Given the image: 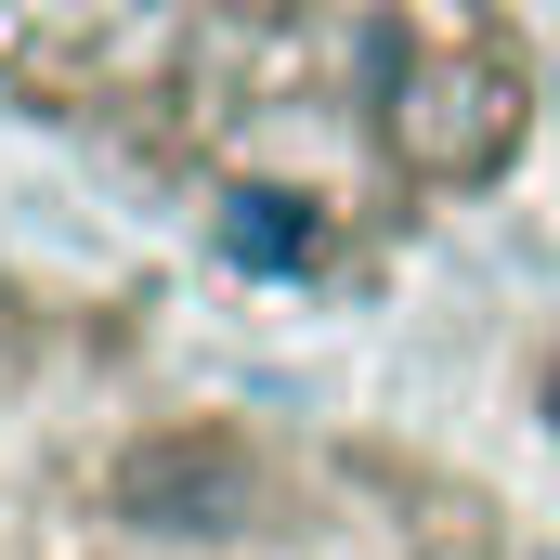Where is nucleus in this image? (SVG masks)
<instances>
[{
  "label": "nucleus",
  "instance_id": "nucleus-1",
  "mask_svg": "<svg viewBox=\"0 0 560 560\" xmlns=\"http://www.w3.org/2000/svg\"><path fill=\"white\" fill-rule=\"evenodd\" d=\"M0 560H522L405 469L156 392L105 352L0 365Z\"/></svg>",
  "mask_w": 560,
  "mask_h": 560
}]
</instances>
